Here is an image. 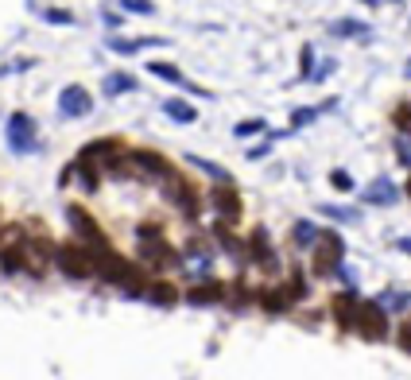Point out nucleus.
<instances>
[{"mask_svg":"<svg viewBox=\"0 0 411 380\" xmlns=\"http://www.w3.org/2000/svg\"><path fill=\"white\" fill-rule=\"evenodd\" d=\"M136 264H140L144 272H155V276L179 268V248L163 237V225L144 221V225L136 229Z\"/></svg>","mask_w":411,"mask_h":380,"instance_id":"nucleus-1","label":"nucleus"},{"mask_svg":"<svg viewBox=\"0 0 411 380\" xmlns=\"http://www.w3.org/2000/svg\"><path fill=\"white\" fill-rule=\"evenodd\" d=\"M160 195H163V202L175 206L186 221H198L202 206H206V198L198 195V186H194L183 171H171V175L163 178V183H160Z\"/></svg>","mask_w":411,"mask_h":380,"instance_id":"nucleus-2","label":"nucleus"},{"mask_svg":"<svg viewBox=\"0 0 411 380\" xmlns=\"http://www.w3.org/2000/svg\"><path fill=\"white\" fill-rule=\"evenodd\" d=\"M97 256L105 253H93V248L78 245V241H70V245H55V268L62 272L67 279H97Z\"/></svg>","mask_w":411,"mask_h":380,"instance_id":"nucleus-3","label":"nucleus"},{"mask_svg":"<svg viewBox=\"0 0 411 380\" xmlns=\"http://www.w3.org/2000/svg\"><path fill=\"white\" fill-rule=\"evenodd\" d=\"M345 237L337 229H322V237L311 248V276L314 279H330L337 272V264H345Z\"/></svg>","mask_w":411,"mask_h":380,"instance_id":"nucleus-4","label":"nucleus"},{"mask_svg":"<svg viewBox=\"0 0 411 380\" xmlns=\"http://www.w3.org/2000/svg\"><path fill=\"white\" fill-rule=\"evenodd\" d=\"M128 171H132V183L160 186L175 167H171V160L163 152H151V148H128Z\"/></svg>","mask_w":411,"mask_h":380,"instance_id":"nucleus-5","label":"nucleus"},{"mask_svg":"<svg viewBox=\"0 0 411 380\" xmlns=\"http://www.w3.org/2000/svg\"><path fill=\"white\" fill-rule=\"evenodd\" d=\"M244 248H249V268L264 272V276H279V248L272 245V237H268V229H264V225L249 229Z\"/></svg>","mask_w":411,"mask_h":380,"instance_id":"nucleus-6","label":"nucleus"},{"mask_svg":"<svg viewBox=\"0 0 411 380\" xmlns=\"http://www.w3.org/2000/svg\"><path fill=\"white\" fill-rule=\"evenodd\" d=\"M353 334L365 342H388L392 326H388V311L377 303V299H361V311H357V322H353Z\"/></svg>","mask_w":411,"mask_h":380,"instance_id":"nucleus-7","label":"nucleus"},{"mask_svg":"<svg viewBox=\"0 0 411 380\" xmlns=\"http://www.w3.org/2000/svg\"><path fill=\"white\" fill-rule=\"evenodd\" d=\"M206 202H210V210H214V221H221V225H241L244 202H241V195H237L233 183H214V190H210Z\"/></svg>","mask_w":411,"mask_h":380,"instance_id":"nucleus-8","label":"nucleus"},{"mask_svg":"<svg viewBox=\"0 0 411 380\" xmlns=\"http://www.w3.org/2000/svg\"><path fill=\"white\" fill-rule=\"evenodd\" d=\"M67 221H70V229H74V241H78V245L93 248V253H113V248H109V237L101 233V225L82 210V206H67Z\"/></svg>","mask_w":411,"mask_h":380,"instance_id":"nucleus-9","label":"nucleus"},{"mask_svg":"<svg viewBox=\"0 0 411 380\" xmlns=\"http://www.w3.org/2000/svg\"><path fill=\"white\" fill-rule=\"evenodd\" d=\"M4 136H8V148L16 155L39 152V125H35V117H27V113H12L8 125H4Z\"/></svg>","mask_w":411,"mask_h":380,"instance_id":"nucleus-10","label":"nucleus"},{"mask_svg":"<svg viewBox=\"0 0 411 380\" xmlns=\"http://www.w3.org/2000/svg\"><path fill=\"white\" fill-rule=\"evenodd\" d=\"M125 152H128V144H120V140L105 136V140H90V144L82 148V155H78V163H90V167H97L101 175H105V167L117 163Z\"/></svg>","mask_w":411,"mask_h":380,"instance_id":"nucleus-11","label":"nucleus"},{"mask_svg":"<svg viewBox=\"0 0 411 380\" xmlns=\"http://www.w3.org/2000/svg\"><path fill=\"white\" fill-rule=\"evenodd\" d=\"M225 295H229V283L225 279H202V283H190L183 291V303L186 307H225Z\"/></svg>","mask_w":411,"mask_h":380,"instance_id":"nucleus-12","label":"nucleus"},{"mask_svg":"<svg viewBox=\"0 0 411 380\" xmlns=\"http://www.w3.org/2000/svg\"><path fill=\"white\" fill-rule=\"evenodd\" d=\"M357 311H361V295H357V288H345V291H337V295L330 299V318H334V326L345 330V334H353Z\"/></svg>","mask_w":411,"mask_h":380,"instance_id":"nucleus-13","label":"nucleus"},{"mask_svg":"<svg viewBox=\"0 0 411 380\" xmlns=\"http://www.w3.org/2000/svg\"><path fill=\"white\" fill-rule=\"evenodd\" d=\"M59 113L67 120H82L93 113V93L85 90V85H62L59 93Z\"/></svg>","mask_w":411,"mask_h":380,"instance_id":"nucleus-14","label":"nucleus"},{"mask_svg":"<svg viewBox=\"0 0 411 380\" xmlns=\"http://www.w3.org/2000/svg\"><path fill=\"white\" fill-rule=\"evenodd\" d=\"M256 307H260L264 314H272V318H279V314L295 311V299L287 295L284 283H268V288H256Z\"/></svg>","mask_w":411,"mask_h":380,"instance_id":"nucleus-15","label":"nucleus"},{"mask_svg":"<svg viewBox=\"0 0 411 380\" xmlns=\"http://www.w3.org/2000/svg\"><path fill=\"white\" fill-rule=\"evenodd\" d=\"M144 303H151V307H179L183 303V291L171 283V279H163V276H155V279H148V288H144Z\"/></svg>","mask_w":411,"mask_h":380,"instance_id":"nucleus-16","label":"nucleus"},{"mask_svg":"<svg viewBox=\"0 0 411 380\" xmlns=\"http://www.w3.org/2000/svg\"><path fill=\"white\" fill-rule=\"evenodd\" d=\"M365 202L369 206H396L400 202V186H396L388 175H377L369 186H365Z\"/></svg>","mask_w":411,"mask_h":380,"instance_id":"nucleus-17","label":"nucleus"},{"mask_svg":"<svg viewBox=\"0 0 411 380\" xmlns=\"http://www.w3.org/2000/svg\"><path fill=\"white\" fill-rule=\"evenodd\" d=\"M148 74H155V78H163V82H171V85H179V90H190V93H198V97H210V90H202V85H194V82H186L183 74H179V66H171V62H148Z\"/></svg>","mask_w":411,"mask_h":380,"instance_id":"nucleus-18","label":"nucleus"},{"mask_svg":"<svg viewBox=\"0 0 411 380\" xmlns=\"http://www.w3.org/2000/svg\"><path fill=\"white\" fill-rule=\"evenodd\" d=\"M319 237H322V225H314L311 218H299V221L291 225V245L299 248V253H311Z\"/></svg>","mask_w":411,"mask_h":380,"instance_id":"nucleus-19","label":"nucleus"},{"mask_svg":"<svg viewBox=\"0 0 411 380\" xmlns=\"http://www.w3.org/2000/svg\"><path fill=\"white\" fill-rule=\"evenodd\" d=\"M225 307L237 314L252 311V307H256V288H249L244 279H233V283H229V295H225Z\"/></svg>","mask_w":411,"mask_h":380,"instance_id":"nucleus-20","label":"nucleus"},{"mask_svg":"<svg viewBox=\"0 0 411 380\" xmlns=\"http://www.w3.org/2000/svg\"><path fill=\"white\" fill-rule=\"evenodd\" d=\"M167 39H155V35H140V39H120V35H109V51L117 55H136V51H148V47H163Z\"/></svg>","mask_w":411,"mask_h":380,"instance_id":"nucleus-21","label":"nucleus"},{"mask_svg":"<svg viewBox=\"0 0 411 380\" xmlns=\"http://www.w3.org/2000/svg\"><path fill=\"white\" fill-rule=\"evenodd\" d=\"M284 288H287V295L295 299V307L307 303V295H311V272H307V268H291V272H287V279H284Z\"/></svg>","mask_w":411,"mask_h":380,"instance_id":"nucleus-22","label":"nucleus"},{"mask_svg":"<svg viewBox=\"0 0 411 380\" xmlns=\"http://www.w3.org/2000/svg\"><path fill=\"white\" fill-rule=\"evenodd\" d=\"M163 113H167L175 125H194V120H198V109H194L190 101H183V97H167V101H163Z\"/></svg>","mask_w":411,"mask_h":380,"instance_id":"nucleus-23","label":"nucleus"},{"mask_svg":"<svg viewBox=\"0 0 411 380\" xmlns=\"http://www.w3.org/2000/svg\"><path fill=\"white\" fill-rule=\"evenodd\" d=\"M372 27L361 24V20H337V24H330V35L334 39H369Z\"/></svg>","mask_w":411,"mask_h":380,"instance_id":"nucleus-24","label":"nucleus"},{"mask_svg":"<svg viewBox=\"0 0 411 380\" xmlns=\"http://www.w3.org/2000/svg\"><path fill=\"white\" fill-rule=\"evenodd\" d=\"M101 90H105V97H120V93H132L136 90V78L125 74V70H117V74H105Z\"/></svg>","mask_w":411,"mask_h":380,"instance_id":"nucleus-25","label":"nucleus"},{"mask_svg":"<svg viewBox=\"0 0 411 380\" xmlns=\"http://www.w3.org/2000/svg\"><path fill=\"white\" fill-rule=\"evenodd\" d=\"M377 303L384 307L388 314H407L411 311V291H384V295H377Z\"/></svg>","mask_w":411,"mask_h":380,"instance_id":"nucleus-26","label":"nucleus"},{"mask_svg":"<svg viewBox=\"0 0 411 380\" xmlns=\"http://www.w3.org/2000/svg\"><path fill=\"white\" fill-rule=\"evenodd\" d=\"M186 163H190V167H198L202 175H210L214 183H233V175H229L221 163H210V160H202V155H186Z\"/></svg>","mask_w":411,"mask_h":380,"instance_id":"nucleus-27","label":"nucleus"},{"mask_svg":"<svg viewBox=\"0 0 411 380\" xmlns=\"http://www.w3.org/2000/svg\"><path fill=\"white\" fill-rule=\"evenodd\" d=\"M319 210L326 213L330 221H342V225H357V221H361V213L349 210V206H319Z\"/></svg>","mask_w":411,"mask_h":380,"instance_id":"nucleus-28","label":"nucleus"},{"mask_svg":"<svg viewBox=\"0 0 411 380\" xmlns=\"http://www.w3.org/2000/svg\"><path fill=\"white\" fill-rule=\"evenodd\" d=\"M392 125H396V132H400V136H411V101H396Z\"/></svg>","mask_w":411,"mask_h":380,"instance_id":"nucleus-29","label":"nucleus"},{"mask_svg":"<svg viewBox=\"0 0 411 380\" xmlns=\"http://www.w3.org/2000/svg\"><path fill=\"white\" fill-rule=\"evenodd\" d=\"M260 132H268V125H264L260 117H252V120H241V125L233 128V136H241V140H249V136H260Z\"/></svg>","mask_w":411,"mask_h":380,"instance_id":"nucleus-30","label":"nucleus"},{"mask_svg":"<svg viewBox=\"0 0 411 380\" xmlns=\"http://www.w3.org/2000/svg\"><path fill=\"white\" fill-rule=\"evenodd\" d=\"M392 152H396V160H400L403 167L411 171V136H400V132H396V140H392Z\"/></svg>","mask_w":411,"mask_h":380,"instance_id":"nucleus-31","label":"nucleus"},{"mask_svg":"<svg viewBox=\"0 0 411 380\" xmlns=\"http://www.w3.org/2000/svg\"><path fill=\"white\" fill-rule=\"evenodd\" d=\"M396 346H400L403 353H411V314H403V322L396 326Z\"/></svg>","mask_w":411,"mask_h":380,"instance_id":"nucleus-32","label":"nucleus"},{"mask_svg":"<svg viewBox=\"0 0 411 380\" xmlns=\"http://www.w3.org/2000/svg\"><path fill=\"white\" fill-rule=\"evenodd\" d=\"M319 113H322V105H319V109H295V113H291V128L314 125V120H319Z\"/></svg>","mask_w":411,"mask_h":380,"instance_id":"nucleus-33","label":"nucleus"},{"mask_svg":"<svg viewBox=\"0 0 411 380\" xmlns=\"http://www.w3.org/2000/svg\"><path fill=\"white\" fill-rule=\"evenodd\" d=\"M330 186L342 190V195H349V190H353V175H349V171H330Z\"/></svg>","mask_w":411,"mask_h":380,"instance_id":"nucleus-34","label":"nucleus"},{"mask_svg":"<svg viewBox=\"0 0 411 380\" xmlns=\"http://www.w3.org/2000/svg\"><path fill=\"white\" fill-rule=\"evenodd\" d=\"M120 8L136 12V16H151V12H155V4H151V0H120Z\"/></svg>","mask_w":411,"mask_h":380,"instance_id":"nucleus-35","label":"nucleus"},{"mask_svg":"<svg viewBox=\"0 0 411 380\" xmlns=\"http://www.w3.org/2000/svg\"><path fill=\"white\" fill-rule=\"evenodd\" d=\"M43 20H47V24H74V12H67V8H47V12H43Z\"/></svg>","mask_w":411,"mask_h":380,"instance_id":"nucleus-36","label":"nucleus"},{"mask_svg":"<svg viewBox=\"0 0 411 380\" xmlns=\"http://www.w3.org/2000/svg\"><path fill=\"white\" fill-rule=\"evenodd\" d=\"M314 62H319V51H314V47H302V78H311Z\"/></svg>","mask_w":411,"mask_h":380,"instance_id":"nucleus-37","label":"nucleus"},{"mask_svg":"<svg viewBox=\"0 0 411 380\" xmlns=\"http://www.w3.org/2000/svg\"><path fill=\"white\" fill-rule=\"evenodd\" d=\"M268 152H272V140H264V144H256V148L249 152V160H264Z\"/></svg>","mask_w":411,"mask_h":380,"instance_id":"nucleus-38","label":"nucleus"},{"mask_svg":"<svg viewBox=\"0 0 411 380\" xmlns=\"http://www.w3.org/2000/svg\"><path fill=\"white\" fill-rule=\"evenodd\" d=\"M396 248H400V253H407V256H411V237H396Z\"/></svg>","mask_w":411,"mask_h":380,"instance_id":"nucleus-39","label":"nucleus"},{"mask_svg":"<svg viewBox=\"0 0 411 380\" xmlns=\"http://www.w3.org/2000/svg\"><path fill=\"white\" fill-rule=\"evenodd\" d=\"M403 195H407V198H411V178H407V186H403Z\"/></svg>","mask_w":411,"mask_h":380,"instance_id":"nucleus-40","label":"nucleus"},{"mask_svg":"<svg viewBox=\"0 0 411 380\" xmlns=\"http://www.w3.org/2000/svg\"><path fill=\"white\" fill-rule=\"evenodd\" d=\"M403 74H407V78H411V59H407V66H403Z\"/></svg>","mask_w":411,"mask_h":380,"instance_id":"nucleus-41","label":"nucleus"}]
</instances>
